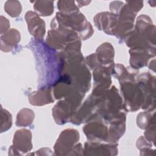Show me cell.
<instances>
[{
    "label": "cell",
    "mask_w": 156,
    "mask_h": 156,
    "mask_svg": "<svg viewBox=\"0 0 156 156\" xmlns=\"http://www.w3.org/2000/svg\"><path fill=\"white\" fill-rule=\"evenodd\" d=\"M54 18L59 24L77 32L82 40L88 38L93 34V29L91 24L80 12L72 14L57 12Z\"/></svg>",
    "instance_id": "cell-1"
},
{
    "label": "cell",
    "mask_w": 156,
    "mask_h": 156,
    "mask_svg": "<svg viewBox=\"0 0 156 156\" xmlns=\"http://www.w3.org/2000/svg\"><path fill=\"white\" fill-rule=\"evenodd\" d=\"M84 94L79 91H75L65 99L58 102L52 108V115L58 124L66 123L76 113V108L80 105Z\"/></svg>",
    "instance_id": "cell-2"
},
{
    "label": "cell",
    "mask_w": 156,
    "mask_h": 156,
    "mask_svg": "<svg viewBox=\"0 0 156 156\" xmlns=\"http://www.w3.org/2000/svg\"><path fill=\"white\" fill-rule=\"evenodd\" d=\"M137 83L143 96L141 108L150 110L155 108V77L149 73H143L138 77Z\"/></svg>",
    "instance_id": "cell-3"
},
{
    "label": "cell",
    "mask_w": 156,
    "mask_h": 156,
    "mask_svg": "<svg viewBox=\"0 0 156 156\" xmlns=\"http://www.w3.org/2000/svg\"><path fill=\"white\" fill-rule=\"evenodd\" d=\"M114 49L108 43H105L99 46L96 52L87 58V64L91 69L99 66H105L113 64Z\"/></svg>",
    "instance_id": "cell-4"
},
{
    "label": "cell",
    "mask_w": 156,
    "mask_h": 156,
    "mask_svg": "<svg viewBox=\"0 0 156 156\" xmlns=\"http://www.w3.org/2000/svg\"><path fill=\"white\" fill-rule=\"evenodd\" d=\"M79 140V133L75 129H69L62 132L54 146L56 155H69Z\"/></svg>",
    "instance_id": "cell-5"
},
{
    "label": "cell",
    "mask_w": 156,
    "mask_h": 156,
    "mask_svg": "<svg viewBox=\"0 0 156 156\" xmlns=\"http://www.w3.org/2000/svg\"><path fill=\"white\" fill-rule=\"evenodd\" d=\"M93 119L92 121H90L83 127V131L87 139L90 141H107L108 130L107 126L105 125L106 122L104 120H101L99 117L98 118V119H96L95 117Z\"/></svg>",
    "instance_id": "cell-6"
},
{
    "label": "cell",
    "mask_w": 156,
    "mask_h": 156,
    "mask_svg": "<svg viewBox=\"0 0 156 156\" xmlns=\"http://www.w3.org/2000/svg\"><path fill=\"white\" fill-rule=\"evenodd\" d=\"M32 133L27 129H22L18 130L15 135L13 140V145L9 149V152L15 151L18 152V155L25 154L30 151L32 147Z\"/></svg>",
    "instance_id": "cell-7"
},
{
    "label": "cell",
    "mask_w": 156,
    "mask_h": 156,
    "mask_svg": "<svg viewBox=\"0 0 156 156\" xmlns=\"http://www.w3.org/2000/svg\"><path fill=\"white\" fill-rule=\"evenodd\" d=\"M118 21V16L109 12L98 13L94 18V22L96 27L101 30H104L108 35H114Z\"/></svg>",
    "instance_id": "cell-8"
},
{
    "label": "cell",
    "mask_w": 156,
    "mask_h": 156,
    "mask_svg": "<svg viewBox=\"0 0 156 156\" xmlns=\"http://www.w3.org/2000/svg\"><path fill=\"white\" fill-rule=\"evenodd\" d=\"M25 19L30 34L37 40H41L45 34V23L38 15L32 11H28L25 15Z\"/></svg>",
    "instance_id": "cell-9"
},
{
    "label": "cell",
    "mask_w": 156,
    "mask_h": 156,
    "mask_svg": "<svg viewBox=\"0 0 156 156\" xmlns=\"http://www.w3.org/2000/svg\"><path fill=\"white\" fill-rule=\"evenodd\" d=\"M99 66L96 67L93 72L94 90H105L111 85V66Z\"/></svg>",
    "instance_id": "cell-10"
},
{
    "label": "cell",
    "mask_w": 156,
    "mask_h": 156,
    "mask_svg": "<svg viewBox=\"0 0 156 156\" xmlns=\"http://www.w3.org/2000/svg\"><path fill=\"white\" fill-rule=\"evenodd\" d=\"M130 63L134 69H139L147 65L149 58L155 56V52L151 51L144 48H134L130 50Z\"/></svg>",
    "instance_id": "cell-11"
},
{
    "label": "cell",
    "mask_w": 156,
    "mask_h": 156,
    "mask_svg": "<svg viewBox=\"0 0 156 156\" xmlns=\"http://www.w3.org/2000/svg\"><path fill=\"white\" fill-rule=\"evenodd\" d=\"M117 144H101L99 142L90 141L85 144V155H116L118 153Z\"/></svg>",
    "instance_id": "cell-12"
},
{
    "label": "cell",
    "mask_w": 156,
    "mask_h": 156,
    "mask_svg": "<svg viewBox=\"0 0 156 156\" xmlns=\"http://www.w3.org/2000/svg\"><path fill=\"white\" fill-rule=\"evenodd\" d=\"M20 41V32L14 29H12L4 35L1 36V48L2 51L8 52L12 51Z\"/></svg>",
    "instance_id": "cell-13"
},
{
    "label": "cell",
    "mask_w": 156,
    "mask_h": 156,
    "mask_svg": "<svg viewBox=\"0 0 156 156\" xmlns=\"http://www.w3.org/2000/svg\"><path fill=\"white\" fill-rule=\"evenodd\" d=\"M29 101L34 105H43L53 102L50 88H44L29 96Z\"/></svg>",
    "instance_id": "cell-14"
},
{
    "label": "cell",
    "mask_w": 156,
    "mask_h": 156,
    "mask_svg": "<svg viewBox=\"0 0 156 156\" xmlns=\"http://www.w3.org/2000/svg\"><path fill=\"white\" fill-rule=\"evenodd\" d=\"M35 115L34 112L29 108H23L18 115L16 121V125L18 126H27L32 123Z\"/></svg>",
    "instance_id": "cell-15"
},
{
    "label": "cell",
    "mask_w": 156,
    "mask_h": 156,
    "mask_svg": "<svg viewBox=\"0 0 156 156\" xmlns=\"http://www.w3.org/2000/svg\"><path fill=\"white\" fill-rule=\"evenodd\" d=\"M54 2L50 1H35L34 8L39 15L46 16L51 15L54 12Z\"/></svg>",
    "instance_id": "cell-16"
},
{
    "label": "cell",
    "mask_w": 156,
    "mask_h": 156,
    "mask_svg": "<svg viewBox=\"0 0 156 156\" xmlns=\"http://www.w3.org/2000/svg\"><path fill=\"white\" fill-rule=\"evenodd\" d=\"M154 110L152 112H144L140 113L136 119L138 127L141 129H146L151 124L154 123Z\"/></svg>",
    "instance_id": "cell-17"
},
{
    "label": "cell",
    "mask_w": 156,
    "mask_h": 156,
    "mask_svg": "<svg viewBox=\"0 0 156 156\" xmlns=\"http://www.w3.org/2000/svg\"><path fill=\"white\" fill-rule=\"evenodd\" d=\"M57 7L60 13L63 14H72L79 12V7L73 1H60L57 2Z\"/></svg>",
    "instance_id": "cell-18"
},
{
    "label": "cell",
    "mask_w": 156,
    "mask_h": 156,
    "mask_svg": "<svg viewBox=\"0 0 156 156\" xmlns=\"http://www.w3.org/2000/svg\"><path fill=\"white\" fill-rule=\"evenodd\" d=\"M4 10L12 17H16L21 13L22 7L18 1H7L4 4Z\"/></svg>",
    "instance_id": "cell-19"
},
{
    "label": "cell",
    "mask_w": 156,
    "mask_h": 156,
    "mask_svg": "<svg viewBox=\"0 0 156 156\" xmlns=\"http://www.w3.org/2000/svg\"><path fill=\"white\" fill-rule=\"evenodd\" d=\"M1 132H5L7 130H9L12 124V116L11 114L7 111L6 110H4L2 108H1Z\"/></svg>",
    "instance_id": "cell-20"
},
{
    "label": "cell",
    "mask_w": 156,
    "mask_h": 156,
    "mask_svg": "<svg viewBox=\"0 0 156 156\" xmlns=\"http://www.w3.org/2000/svg\"><path fill=\"white\" fill-rule=\"evenodd\" d=\"M144 135L146 139L149 142H154L155 138V123L151 124L146 128V130L144 132Z\"/></svg>",
    "instance_id": "cell-21"
}]
</instances>
